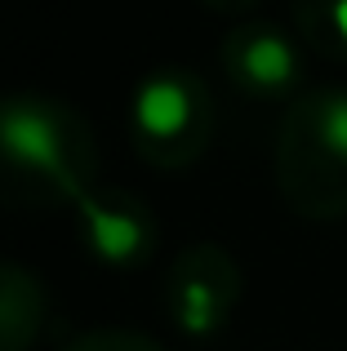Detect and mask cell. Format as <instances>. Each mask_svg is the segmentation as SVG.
I'll list each match as a JSON object with an SVG mask.
<instances>
[{"mask_svg": "<svg viewBox=\"0 0 347 351\" xmlns=\"http://www.w3.org/2000/svg\"><path fill=\"white\" fill-rule=\"evenodd\" d=\"M0 143L14 160L32 165V169H53L58 173L62 160V143H58V125L49 116L32 112V107H18L0 120Z\"/></svg>", "mask_w": 347, "mask_h": 351, "instance_id": "6da1fadb", "label": "cell"}, {"mask_svg": "<svg viewBox=\"0 0 347 351\" xmlns=\"http://www.w3.org/2000/svg\"><path fill=\"white\" fill-rule=\"evenodd\" d=\"M134 116H139L143 134L174 138L182 125H187V94H182V85H174V80H152V85L139 89Z\"/></svg>", "mask_w": 347, "mask_h": 351, "instance_id": "7a4b0ae2", "label": "cell"}, {"mask_svg": "<svg viewBox=\"0 0 347 351\" xmlns=\"http://www.w3.org/2000/svg\"><path fill=\"white\" fill-rule=\"evenodd\" d=\"M241 67H245V76H250L254 85L276 89V85H285V80L294 76V49H289L280 36H254V40L245 45V53H241Z\"/></svg>", "mask_w": 347, "mask_h": 351, "instance_id": "3957f363", "label": "cell"}, {"mask_svg": "<svg viewBox=\"0 0 347 351\" xmlns=\"http://www.w3.org/2000/svg\"><path fill=\"white\" fill-rule=\"evenodd\" d=\"M85 214H89V236H94V245H98L103 258L121 263V258H130L134 249H139L143 232H139L134 218L112 214V209H98V205H89V200H85Z\"/></svg>", "mask_w": 347, "mask_h": 351, "instance_id": "277c9868", "label": "cell"}, {"mask_svg": "<svg viewBox=\"0 0 347 351\" xmlns=\"http://www.w3.org/2000/svg\"><path fill=\"white\" fill-rule=\"evenodd\" d=\"M321 143L330 147L339 160H347V94L330 98L321 107Z\"/></svg>", "mask_w": 347, "mask_h": 351, "instance_id": "5b68a950", "label": "cell"}, {"mask_svg": "<svg viewBox=\"0 0 347 351\" xmlns=\"http://www.w3.org/2000/svg\"><path fill=\"white\" fill-rule=\"evenodd\" d=\"M182 325L191 334H205L214 325V293L205 285H187V293H182Z\"/></svg>", "mask_w": 347, "mask_h": 351, "instance_id": "8992f818", "label": "cell"}, {"mask_svg": "<svg viewBox=\"0 0 347 351\" xmlns=\"http://www.w3.org/2000/svg\"><path fill=\"white\" fill-rule=\"evenodd\" d=\"M330 18H334V32L347 40V0H334V9H330Z\"/></svg>", "mask_w": 347, "mask_h": 351, "instance_id": "52a82bcc", "label": "cell"}]
</instances>
